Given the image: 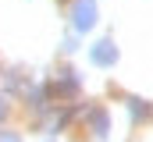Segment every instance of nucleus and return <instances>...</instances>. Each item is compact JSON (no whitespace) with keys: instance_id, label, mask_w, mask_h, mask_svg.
<instances>
[{"instance_id":"obj_1","label":"nucleus","mask_w":153,"mask_h":142,"mask_svg":"<svg viewBox=\"0 0 153 142\" xmlns=\"http://www.w3.org/2000/svg\"><path fill=\"white\" fill-rule=\"evenodd\" d=\"M71 25H75L78 32H85V29L96 25V4H93V0H75V7H71Z\"/></svg>"},{"instance_id":"obj_2","label":"nucleus","mask_w":153,"mask_h":142,"mask_svg":"<svg viewBox=\"0 0 153 142\" xmlns=\"http://www.w3.org/2000/svg\"><path fill=\"white\" fill-rule=\"evenodd\" d=\"M114 61H117V50H114V43H111V39H103V43H96V46H93V64L111 68Z\"/></svg>"},{"instance_id":"obj_3","label":"nucleus","mask_w":153,"mask_h":142,"mask_svg":"<svg viewBox=\"0 0 153 142\" xmlns=\"http://www.w3.org/2000/svg\"><path fill=\"white\" fill-rule=\"evenodd\" d=\"M93 128H96V135H107V117H103L100 110L93 114Z\"/></svg>"},{"instance_id":"obj_4","label":"nucleus","mask_w":153,"mask_h":142,"mask_svg":"<svg viewBox=\"0 0 153 142\" xmlns=\"http://www.w3.org/2000/svg\"><path fill=\"white\" fill-rule=\"evenodd\" d=\"M0 142H22L18 135H11V132H0Z\"/></svg>"},{"instance_id":"obj_5","label":"nucleus","mask_w":153,"mask_h":142,"mask_svg":"<svg viewBox=\"0 0 153 142\" xmlns=\"http://www.w3.org/2000/svg\"><path fill=\"white\" fill-rule=\"evenodd\" d=\"M0 117H4V100H0Z\"/></svg>"}]
</instances>
